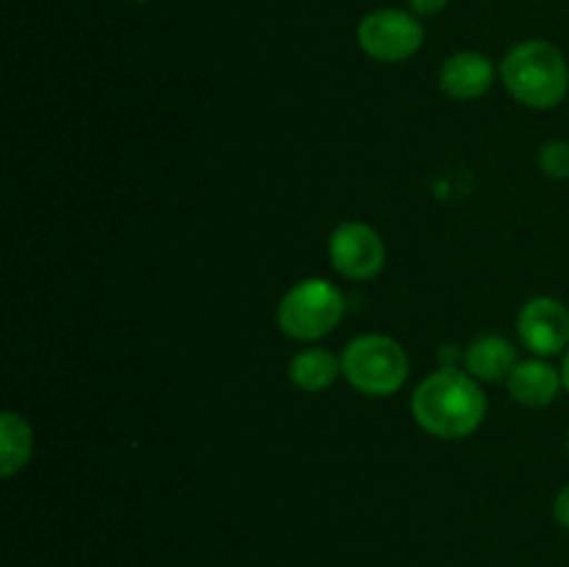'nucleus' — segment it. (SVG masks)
Listing matches in <instances>:
<instances>
[{"label": "nucleus", "mask_w": 569, "mask_h": 567, "mask_svg": "<svg viewBox=\"0 0 569 567\" xmlns=\"http://www.w3.org/2000/svg\"><path fill=\"white\" fill-rule=\"evenodd\" d=\"M411 415L417 426L439 439L470 437L487 417V395L472 376L445 367L415 389Z\"/></svg>", "instance_id": "obj_1"}, {"label": "nucleus", "mask_w": 569, "mask_h": 567, "mask_svg": "<svg viewBox=\"0 0 569 567\" xmlns=\"http://www.w3.org/2000/svg\"><path fill=\"white\" fill-rule=\"evenodd\" d=\"M500 76L511 98L531 109H553L569 89L567 59L556 44L542 39L515 44L500 64Z\"/></svg>", "instance_id": "obj_2"}, {"label": "nucleus", "mask_w": 569, "mask_h": 567, "mask_svg": "<svg viewBox=\"0 0 569 567\" xmlns=\"http://www.w3.org/2000/svg\"><path fill=\"white\" fill-rule=\"evenodd\" d=\"M342 376L350 387L372 398H389L409 378V356L403 345L381 334L350 339L342 354Z\"/></svg>", "instance_id": "obj_3"}, {"label": "nucleus", "mask_w": 569, "mask_h": 567, "mask_svg": "<svg viewBox=\"0 0 569 567\" xmlns=\"http://www.w3.org/2000/svg\"><path fill=\"white\" fill-rule=\"evenodd\" d=\"M345 298L326 278H303L278 304V326L287 337L311 342L342 322Z\"/></svg>", "instance_id": "obj_4"}, {"label": "nucleus", "mask_w": 569, "mask_h": 567, "mask_svg": "<svg viewBox=\"0 0 569 567\" xmlns=\"http://www.w3.org/2000/svg\"><path fill=\"white\" fill-rule=\"evenodd\" d=\"M422 26L400 9L370 11L359 22V44L370 59L406 61L422 48Z\"/></svg>", "instance_id": "obj_5"}, {"label": "nucleus", "mask_w": 569, "mask_h": 567, "mask_svg": "<svg viewBox=\"0 0 569 567\" xmlns=\"http://www.w3.org/2000/svg\"><path fill=\"white\" fill-rule=\"evenodd\" d=\"M328 256L339 276L350 278V281H367L381 272L383 261H387V248L376 228L350 220L331 233Z\"/></svg>", "instance_id": "obj_6"}, {"label": "nucleus", "mask_w": 569, "mask_h": 567, "mask_svg": "<svg viewBox=\"0 0 569 567\" xmlns=\"http://www.w3.org/2000/svg\"><path fill=\"white\" fill-rule=\"evenodd\" d=\"M522 345L537 356H556L569 345V311L556 298H531L517 317Z\"/></svg>", "instance_id": "obj_7"}, {"label": "nucleus", "mask_w": 569, "mask_h": 567, "mask_svg": "<svg viewBox=\"0 0 569 567\" xmlns=\"http://www.w3.org/2000/svg\"><path fill=\"white\" fill-rule=\"evenodd\" d=\"M492 61L483 53H472V50H461L453 53L439 70V87L456 100H476L492 87Z\"/></svg>", "instance_id": "obj_8"}, {"label": "nucleus", "mask_w": 569, "mask_h": 567, "mask_svg": "<svg viewBox=\"0 0 569 567\" xmlns=\"http://www.w3.org/2000/svg\"><path fill=\"white\" fill-rule=\"evenodd\" d=\"M506 381H509L511 398L522 406H533V409L553 404L561 384H565L561 381V372L542 359L517 361Z\"/></svg>", "instance_id": "obj_9"}, {"label": "nucleus", "mask_w": 569, "mask_h": 567, "mask_svg": "<svg viewBox=\"0 0 569 567\" xmlns=\"http://www.w3.org/2000/svg\"><path fill=\"white\" fill-rule=\"evenodd\" d=\"M465 365L472 378L478 381H500L509 378L517 365L515 345L500 334H483V337L472 339L470 348L465 350Z\"/></svg>", "instance_id": "obj_10"}, {"label": "nucleus", "mask_w": 569, "mask_h": 567, "mask_svg": "<svg viewBox=\"0 0 569 567\" xmlns=\"http://www.w3.org/2000/svg\"><path fill=\"white\" fill-rule=\"evenodd\" d=\"M342 372V359L326 348H309L300 350L292 361H289V381L303 392H322L337 381Z\"/></svg>", "instance_id": "obj_11"}, {"label": "nucleus", "mask_w": 569, "mask_h": 567, "mask_svg": "<svg viewBox=\"0 0 569 567\" xmlns=\"http://www.w3.org/2000/svg\"><path fill=\"white\" fill-rule=\"evenodd\" d=\"M33 450V431L17 411L0 415V472L11 478L28 465Z\"/></svg>", "instance_id": "obj_12"}, {"label": "nucleus", "mask_w": 569, "mask_h": 567, "mask_svg": "<svg viewBox=\"0 0 569 567\" xmlns=\"http://www.w3.org/2000/svg\"><path fill=\"white\" fill-rule=\"evenodd\" d=\"M539 167L548 178H569V142L567 139H553L539 150Z\"/></svg>", "instance_id": "obj_13"}, {"label": "nucleus", "mask_w": 569, "mask_h": 567, "mask_svg": "<svg viewBox=\"0 0 569 567\" xmlns=\"http://www.w3.org/2000/svg\"><path fill=\"white\" fill-rule=\"evenodd\" d=\"M553 517L565 531H569V484L561 487V493L553 500Z\"/></svg>", "instance_id": "obj_14"}, {"label": "nucleus", "mask_w": 569, "mask_h": 567, "mask_svg": "<svg viewBox=\"0 0 569 567\" xmlns=\"http://www.w3.org/2000/svg\"><path fill=\"white\" fill-rule=\"evenodd\" d=\"M409 3L417 14L428 17V14H439V11H442L450 0H409Z\"/></svg>", "instance_id": "obj_15"}, {"label": "nucleus", "mask_w": 569, "mask_h": 567, "mask_svg": "<svg viewBox=\"0 0 569 567\" xmlns=\"http://www.w3.org/2000/svg\"><path fill=\"white\" fill-rule=\"evenodd\" d=\"M561 381H565V387H567V392H569V350H567V356H565V365H561Z\"/></svg>", "instance_id": "obj_16"}, {"label": "nucleus", "mask_w": 569, "mask_h": 567, "mask_svg": "<svg viewBox=\"0 0 569 567\" xmlns=\"http://www.w3.org/2000/svg\"><path fill=\"white\" fill-rule=\"evenodd\" d=\"M567 450H569V434H567Z\"/></svg>", "instance_id": "obj_17"}, {"label": "nucleus", "mask_w": 569, "mask_h": 567, "mask_svg": "<svg viewBox=\"0 0 569 567\" xmlns=\"http://www.w3.org/2000/svg\"><path fill=\"white\" fill-rule=\"evenodd\" d=\"M137 3H144V0H137Z\"/></svg>", "instance_id": "obj_18"}]
</instances>
